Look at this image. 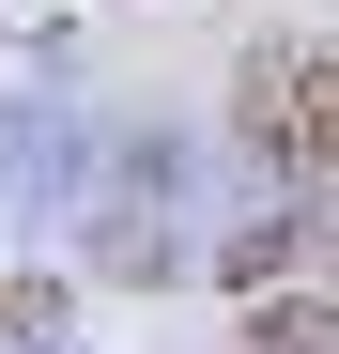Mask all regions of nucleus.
Returning <instances> with one entry per match:
<instances>
[{"label": "nucleus", "instance_id": "f257e3e1", "mask_svg": "<svg viewBox=\"0 0 339 354\" xmlns=\"http://www.w3.org/2000/svg\"><path fill=\"white\" fill-rule=\"evenodd\" d=\"M262 139L324 154V46H293V62H262Z\"/></svg>", "mask_w": 339, "mask_h": 354}]
</instances>
